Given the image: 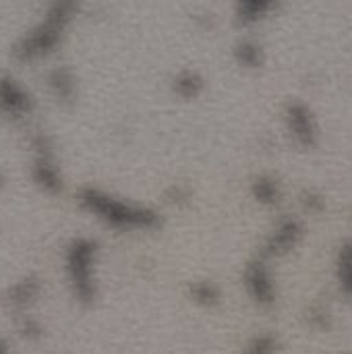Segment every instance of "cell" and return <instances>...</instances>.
I'll use <instances>...</instances> for the list:
<instances>
[{
    "mask_svg": "<svg viewBox=\"0 0 352 354\" xmlns=\"http://www.w3.org/2000/svg\"><path fill=\"white\" fill-rule=\"evenodd\" d=\"M0 102L8 110H23L25 108V95L12 81H4L0 85Z\"/></svg>",
    "mask_w": 352,
    "mask_h": 354,
    "instance_id": "obj_2",
    "label": "cell"
},
{
    "mask_svg": "<svg viewBox=\"0 0 352 354\" xmlns=\"http://www.w3.org/2000/svg\"><path fill=\"white\" fill-rule=\"evenodd\" d=\"M0 354H6V348H4V344L0 342Z\"/></svg>",
    "mask_w": 352,
    "mask_h": 354,
    "instance_id": "obj_3",
    "label": "cell"
},
{
    "mask_svg": "<svg viewBox=\"0 0 352 354\" xmlns=\"http://www.w3.org/2000/svg\"><path fill=\"white\" fill-rule=\"evenodd\" d=\"M91 243L77 241L68 253V270L73 276V282L77 286V292L81 297L91 295V282H89V261H91Z\"/></svg>",
    "mask_w": 352,
    "mask_h": 354,
    "instance_id": "obj_1",
    "label": "cell"
}]
</instances>
